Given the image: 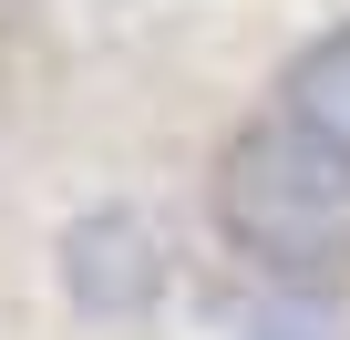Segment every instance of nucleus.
Returning <instances> with one entry per match:
<instances>
[{"label":"nucleus","mask_w":350,"mask_h":340,"mask_svg":"<svg viewBox=\"0 0 350 340\" xmlns=\"http://www.w3.org/2000/svg\"><path fill=\"white\" fill-rule=\"evenodd\" d=\"M340 340H350V330H340Z\"/></svg>","instance_id":"nucleus-2"},{"label":"nucleus","mask_w":350,"mask_h":340,"mask_svg":"<svg viewBox=\"0 0 350 340\" xmlns=\"http://www.w3.org/2000/svg\"><path fill=\"white\" fill-rule=\"evenodd\" d=\"M350 0H0V340H340Z\"/></svg>","instance_id":"nucleus-1"}]
</instances>
